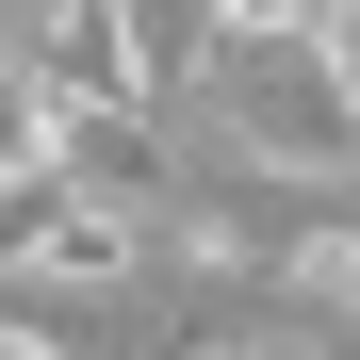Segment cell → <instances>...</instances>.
Returning a JSON list of instances; mask_svg holds the SVG:
<instances>
[{"mask_svg":"<svg viewBox=\"0 0 360 360\" xmlns=\"http://www.w3.org/2000/svg\"><path fill=\"white\" fill-rule=\"evenodd\" d=\"M98 17H115V66H131L148 115L197 98V66H213V0H98Z\"/></svg>","mask_w":360,"mask_h":360,"instance_id":"obj_2","label":"cell"},{"mask_svg":"<svg viewBox=\"0 0 360 360\" xmlns=\"http://www.w3.org/2000/svg\"><path fill=\"white\" fill-rule=\"evenodd\" d=\"M229 17H278V0H213V33H229Z\"/></svg>","mask_w":360,"mask_h":360,"instance_id":"obj_3","label":"cell"},{"mask_svg":"<svg viewBox=\"0 0 360 360\" xmlns=\"http://www.w3.org/2000/svg\"><path fill=\"white\" fill-rule=\"evenodd\" d=\"M180 131H213V148H246V164H295V180H344V197H360V82H344V49H328L311 17H229L213 66H197V98H180Z\"/></svg>","mask_w":360,"mask_h":360,"instance_id":"obj_1","label":"cell"}]
</instances>
